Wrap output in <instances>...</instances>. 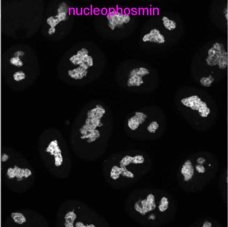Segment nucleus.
I'll use <instances>...</instances> for the list:
<instances>
[{
  "label": "nucleus",
  "instance_id": "obj_4",
  "mask_svg": "<svg viewBox=\"0 0 228 227\" xmlns=\"http://www.w3.org/2000/svg\"><path fill=\"white\" fill-rule=\"evenodd\" d=\"M149 74H150V71L145 67L134 68L130 72L129 77L127 81V87H140L144 83V77Z\"/></svg>",
  "mask_w": 228,
  "mask_h": 227
},
{
  "label": "nucleus",
  "instance_id": "obj_10",
  "mask_svg": "<svg viewBox=\"0 0 228 227\" xmlns=\"http://www.w3.org/2000/svg\"><path fill=\"white\" fill-rule=\"evenodd\" d=\"M181 174L183 176L185 182H189L194 175V167L191 162L187 160L185 162L181 168Z\"/></svg>",
  "mask_w": 228,
  "mask_h": 227
},
{
  "label": "nucleus",
  "instance_id": "obj_22",
  "mask_svg": "<svg viewBox=\"0 0 228 227\" xmlns=\"http://www.w3.org/2000/svg\"><path fill=\"white\" fill-rule=\"evenodd\" d=\"M76 226H83V227H85V226H87V225H85L84 223H83L82 222L79 221V222H77L76 223Z\"/></svg>",
  "mask_w": 228,
  "mask_h": 227
},
{
  "label": "nucleus",
  "instance_id": "obj_3",
  "mask_svg": "<svg viewBox=\"0 0 228 227\" xmlns=\"http://www.w3.org/2000/svg\"><path fill=\"white\" fill-rule=\"evenodd\" d=\"M108 27L111 30L116 28L122 27L125 24H127L131 21V16L129 14L124 13L118 11H113L107 15Z\"/></svg>",
  "mask_w": 228,
  "mask_h": 227
},
{
  "label": "nucleus",
  "instance_id": "obj_15",
  "mask_svg": "<svg viewBox=\"0 0 228 227\" xmlns=\"http://www.w3.org/2000/svg\"><path fill=\"white\" fill-rule=\"evenodd\" d=\"M169 207V200L166 197H163L160 201V203L158 205V209L160 212H163L167 210Z\"/></svg>",
  "mask_w": 228,
  "mask_h": 227
},
{
  "label": "nucleus",
  "instance_id": "obj_1",
  "mask_svg": "<svg viewBox=\"0 0 228 227\" xmlns=\"http://www.w3.org/2000/svg\"><path fill=\"white\" fill-rule=\"evenodd\" d=\"M69 18V8L66 3L62 2L59 5L56 10L55 15L48 17L46 19V23L48 26V34L53 35L56 32V27L58 25L66 21Z\"/></svg>",
  "mask_w": 228,
  "mask_h": 227
},
{
  "label": "nucleus",
  "instance_id": "obj_20",
  "mask_svg": "<svg viewBox=\"0 0 228 227\" xmlns=\"http://www.w3.org/2000/svg\"><path fill=\"white\" fill-rule=\"evenodd\" d=\"M196 163L197 164H199V165H204L206 163V159L204 157H200L198 158Z\"/></svg>",
  "mask_w": 228,
  "mask_h": 227
},
{
  "label": "nucleus",
  "instance_id": "obj_13",
  "mask_svg": "<svg viewBox=\"0 0 228 227\" xmlns=\"http://www.w3.org/2000/svg\"><path fill=\"white\" fill-rule=\"evenodd\" d=\"M10 217L13 222L17 225H23L27 222V218L23 213L21 212H13L10 215Z\"/></svg>",
  "mask_w": 228,
  "mask_h": 227
},
{
  "label": "nucleus",
  "instance_id": "obj_23",
  "mask_svg": "<svg viewBox=\"0 0 228 227\" xmlns=\"http://www.w3.org/2000/svg\"><path fill=\"white\" fill-rule=\"evenodd\" d=\"M148 218L150 219V220H155V216L154 215H150L149 216Z\"/></svg>",
  "mask_w": 228,
  "mask_h": 227
},
{
  "label": "nucleus",
  "instance_id": "obj_21",
  "mask_svg": "<svg viewBox=\"0 0 228 227\" xmlns=\"http://www.w3.org/2000/svg\"><path fill=\"white\" fill-rule=\"evenodd\" d=\"M203 226L204 227H211L212 226V224L209 221H205L204 224H203Z\"/></svg>",
  "mask_w": 228,
  "mask_h": 227
},
{
  "label": "nucleus",
  "instance_id": "obj_6",
  "mask_svg": "<svg viewBox=\"0 0 228 227\" xmlns=\"http://www.w3.org/2000/svg\"><path fill=\"white\" fill-rule=\"evenodd\" d=\"M45 152L53 157L54 165L56 167H61L63 163V157L58 140H52L45 148Z\"/></svg>",
  "mask_w": 228,
  "mask_h": 227
},
{
  "label": "nucleus",
  "instance_id": "obj_14",
  "mask_svg": "<svg viewBox=\"0 0 228 227\" xmlns=\"http://www.w3.org/2000/svg\"><path fill=\"white\" fill-rule=\"evenodd\" d=\"M162 21L163 27L167 31H173L176 30L177 27V23L175 21L169 19L168 17L167 16H163L162 17Z\"/></svg>",
  "mask_w": 228,
  "mask_h": 227
},
{
  "label": "nucleus",
  "instance_id": "obj_18",
  "mask_svg": "<svg viewBox=\"0 0 228 227\" xmlns=\"http://www.w3.org/2000/svg\"><path fill=\"white\" fill-rule=\"evenodd\" d=\"M195 171H196L199 174H204L207 171V169L204 166V165H196L195 167Z\"/></svg>",
  "mask_w": 228,
  "mask_h": 227
},
{
  "label": "nucleus",
  "instance_id": "obj_16",
  "mask_svg": "<svg viewBox=\"0 0 228 227\" xmlns=\"http://www.w3.org/2000/svg\"><path fill=\"white\" fill-rule=\"evenodd\" d=\"M159 127V122L157 121H152L150 122L148 127H147V131L150 133V134H155L156 131L158 130Z\"/></svg>",
  "mask_w": 228,
  "mask_h": 227
},
{
  "label": "nucleus",
  "instance_id": "obj_5",
  "mask_svg": "<svg viewBox=\"0 0 228 227\" xmlns=\"http://www.w3.org/2000/svg\"><path fill=\"white\" fill-rule=\"evenodd\" d=\"M6 176L10 180L22 181L24 179H29L32 175V171L28 167H20L17 165L9 167L6 169Z\"/></svg>",
  "mask_w": 228,
  "mask_h": 227
},
{
  "label": "nucleus",
  "instance_id": "obj_9",
  "mask_svg": "<svg viewBox=\"0 0 228 227\" xmlns=\"http://www.w3.org/2000/svg\"><path fill=\"white\" fill-rule=\"evenodd\" d=\"M140 201V207L142 211V215H145L149 212L155 210L157 207L155 203V197L154 194H149L145 199Z\"/></svg>",
  "mask_w": 228,
  "mask_h": 227
},
{
  "label": "nucleus",
  "instance_id": "obj_12",
  "mask_svg": "<svg viewBox=\"0 0 228 227\" xmlns=\"http://www.w3.org/2000/svg\"><path fill=\"white\" fill-rule=\"evenodd\" d=\"M12 81L17 83L25 82L28 77V74L26 70H16L12 71L11 74Z\"/></svg>",
  "mask_w": 228,
  "mask_h": 227
},
{
  "label": "nucleus",
  "instance_id": "obj_19",
  "mask_svg": "<svg viewBox=\"0 0 228 227\" xmlns=\"http://www.w3.org/2000/svg\"><path fill=\"white\" fill-rule=\"evenodd\" d=\"M9 154L7 153H3L2 154V157H1V161L2 163H6L9 160Z\"/></svg>",
  "mask_w": 228,
  "mask_h": 227
},
{
  "label": "nucleus",
  "instance_id": "obj_17",
  "mask_svg": "<svg viewBox=\"0 0 228 227\" xmlns=\"http://www.w3.org/2000/svg\"><path fill=\"white\" fill-rule=\"evenodd\" d=\"M213 81V78L212 77V76H210L209 77H204L201 79L200 82L201 84L204 86H205V87H209L210 85H212V83Z\"/></svg>",
  "mask_w": 228,
  "mask_h": 227
},
{
  "label": "nucleus",
  "instance_id": "obj_8",
  "mask_svg": "<svg viewBox=\"0 0 228 227\" xmlns=\"http://www.w3.org/2000/svg\"><path fill=\"white\" fill-rule=\"evenodd\" d=\"M148 118V115L143 112L136 111L134 115L127 120V127L131 131H135L141 125L144 123Z\"/></svg>",
  "mask_w": 228,
  "mask_h": 227
},
{
  "label": "nucleus",
  "instance_id": "obj_11",
  "mask_svg": "<svg viewBox=\"0 0 228 227\" xmlns=\"http://www.w3.org/2000/svg\"><path fill=\"white\" fill-rule=\"evenodd\" d=\"M87 73L88 70L85 69L81 67H76L67 71V75L74 80H81L87 77Z\"/></svg>",
  "mask_w": 228,
  "mask_h": 227
},
{
  "label": "nucleus",
  "instance_id": "obj_7",
  "mask_svg": "<svg viewBox=\"0 0 228 227\" xmlns=\"http://www.w3.org/2000/svg\"><path fill=\"white\" fill-rule=\"evenodd\" d=\"M143 42H151L158 44H163L166 42V37L158 29L154 28L149 31V33L145 34L142 37Z\"/></svg>",
  "mask_w": 228,
  "mask_h": 227
},
{
  "label": "nucleus",
  "instance_id": "obj_2",
  "mask_svg": "<svg viewBox=\"0 0 228 227\" xmlns=\"http://www.w3.org/2000/svg\"><path fill=\"white\" fill-rule=\"evenodd\" d=\"M69 60L73 66L81 67L86 70L93 67L94 64L93 57L89 54L88 50L84 48L78 50L76 54L69 57Z\"/></svg>",
  "mask_w": 228,
  "mask_h": 227
}]
</instances>
